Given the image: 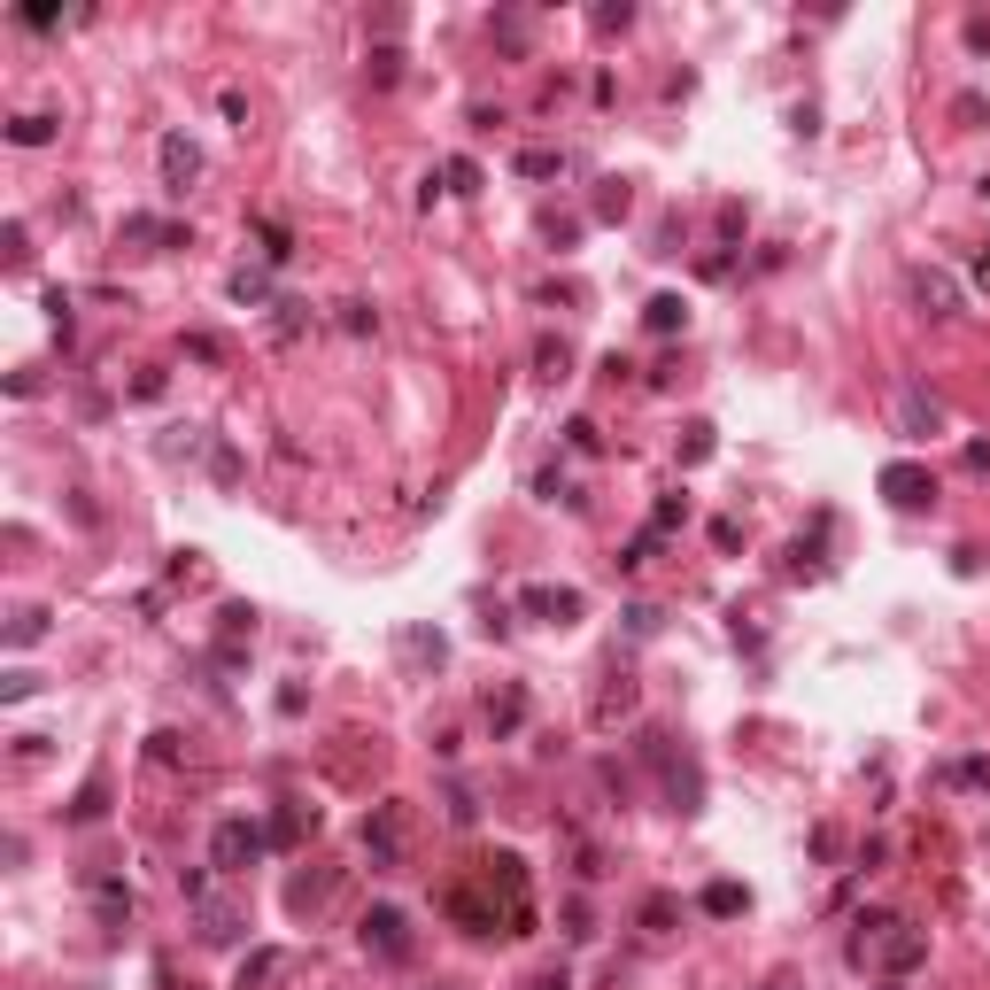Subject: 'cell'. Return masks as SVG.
I'll list each match as a JSON object with an SVG mask.
<instances>
[{"instance_id":"6da1fadb","label":"cell","mask_w":990,"mask_h":990,"mask_svg":"<svg viewBox=\"0 0 990 990\" xmlns=\"http://www.w3.org/2000/svg\"><path fill=\"white\" fill-rule=\"evenodd\" d=\"M441 913L465 936H526L534 929V898H526V859L519 851H495V859H472L449 890H441Z\"/></svg>"},{"instance_id":"7a4b0ae2","label":"cell","mask_w":990,"mask_h":990,"mask_svg":"<svg viewBox=\"0 0 990 990\" xmlns=\"http://www.w3.org/2000/svg\"><path fill=\"white\" fill-rule=\"evenodd\" d=\"M364 859H372L379 874H395L410 859V813H403V797H379L372 813H364Z\"/></svg>"},{"instance_id":"3957f363","label":"cell","mask_w":990,"mask_h":990,"mask_svg":"<svg viewBox=\"0 0 990 990\" xmlns=\"http://www.w3.org/2000/svg\"><path fill=\"white\" fill-rule=\"evenodd\" d=\"M364 952H372V960H387V967H403L410 952H418V936H410V913H403V905H372V913H364Z\"/></svg>"},{"instance_id":"277c9868","label":"cell","mask_w":990,"mask_h":990,"mask_svg":"<svg viewBox=\"0 0 990 990\" xmlns=\"http://www.w3.org/2000/svg\"><path fill=\"white\" fill-rule=\"evenodd\" d=\"M263 859V828L256 820H217V836H209V867L217 874H240Z\"/></svg>"},{"instance_id":"5b68a950","label":"cell","mask_w":990,"mask_h":990,"mask_svg":"<svg viewBox=\"0 0 990 990\" xmlns=\"http://www.w3.org/2000/svg\"><path fill=\"white\" fill-rule=\"evenodd\" d=\"M240 929H248V905L240 898H217V890L194 898V936L202 944H240Z\"/></svg>"},{"instance_id":"8992f818","label":"cell","mask_w":990,"mask_h":990,"mask_svg":"<svg viewBox=\"0 0 990 990\" xmlns=\"http://www.w3.org/2000/svg\"><path fill=\"white\" fill-rule=\"evenodd\" d=\"M882 495H890L898 511H929L936 503V472L929 465H882Z\"/></svg>"},{"instance_id":"52a82bcc","label":"cell","mask_w":990,"mask_h":990,"mask_svg":"<svg viewBox=\"0 0 990 990\" xmlns=\"http://www.w3.org/2000/svg\"><path fill=\"white\" fill-rule=\"evenodd\" d=\"M519 612L550 619V627H573V619H581V596H573V588H519Z\"/></svg>"},{"instance_id":"ba28073f","label":"cell","mask_w":990,"mask_h":990,"mask_svg":"<svg viewBox=\"0 0 990 990\" xmlns=\"http://www.w3.org/2000/svg\"><path fill=\"white\" fill-rule=\"evenodd\" d=\"M287 967H294V960L279 952V944H263V952H248V960H240V983H233V990H271Z\"/></svg>"},{"instance_id":"9c48e42d","label":"cell","mask_w":990,"mask_h":990,"mask_svg":"<svg viewBox=\"0 0 990 990\" xmlns=\"http://www.w3.org/2000/svg\"><path fill=\"white\" fill-rule=\"evenodd\" d=\"M898 418H905V434L921 441V434H936V426H944V403H936V395H921V387H905V395H898Z\"/></svg>"},{"instance_id":"30bf717a","label":"cell","mask_w":990,"mask_h":990,"mask_svg":"<svg viewBox=\"0 0 990 990\" xmlns=\"http://www.w3.org/2000/svg\"><path fill=\"white\" fill-rule=\"evenodd\" d=\"M163 178H171V194H186V186L202 178V147L194 140H163Z\"/></svg>"},{"instance_id":"8fae6325","label":"cell","mask_w":990,"mask_h":990,"mask_svg":"<svg viewBox=\"0 0 990 990\" xmlns=\"http://www.w3.org/2000/svg\"><path fill=\"white\" fill-rule=\"evenodd\" d=\"M325 898H333V874H294V882H287V905H294V913H318Z\"/></svg>"},{"instance_id":"7c38bea8","label":"cell","mask_w":990,"mask_h":990,"mask_svg":"<svg viewBox=\"0 0 990 990\" xmlns=\"http://www.w3.org/2000/svg\"><path fill=\"white\" fill-rule=\"evenodd\" d=\"M519 720H526V697H519V689H503V697H488V728H495V735H511Z\"/></svg>"},{"instance_id":"4fadbf2b","label":"cell","mask_w":990,"mask_h":990,"mask_svg":"<svg viewBox=\"0 0 990 990\" xmlns=\"http://www.w3.org/2000/svg\"><path fill=\"white\" fill-rule=\"evenodd\" d=\"M913 287H921V302H936V318H952L960 302H952V279L944 271H913Z\"/></svg>"},{"instance_id":"5bb4252c","label":"cell","mask_w":990,"mask_h":990,"mask_svg":"<svg viewBox=\"0 0 990 990\" xmlns=\"http://www.w3.org/2000/svg\"><path fill=\"white\" fill-rule=\"evenodd\" d=\"M8 140H16V147H47V140H55V117H16V124H8Z\"/></svg>"},{"instance_id":"9a60e30c","label":"cell","mask_w":990,"mask_h":990,"mask_svg":"<svg viewBox=\"0 0 990 990\" xmlns=\"http://www.w3.org/2000/svg\"><path fill=\"white\" fill-rule=\"evenodd\" d=\"M101 797H109V782H101V774H93V782L78 789V805H70V820H101V813H109V805H101Z\"/></svg>"},{"instance_id":"2e32d148","label":"cell","mask_w":990,"mask_h":990,"mask_svg":"<svg viewBox=\"0 0 990 990\" xmlns=\"http://www.w3.org/2000/svg\"><path fill=\"white\" fill-rule=\"evenodd\" d=\"M302 828H318V813H302V805H287V813L271 820V836H279V844H294V836H302Z\"/></svg>"},{"instance_id":"e0dca14e","label":"cell","mask_w":990,"mask_h":990,"mask_svg":"<svg viewBox=\"0 0 990 990\" xmlns=\"http://www.w3.org/2000/svg\"><path fill=\"white\" fill-rule=\"evenodd\" d=\"M743 890H735V882H712V890H704V913H743Z\"/></svg>"},{"instance_id":"ac0fdd59","label":"cell","mask_w":990,"mask_h":990,"mask_svg":"<svg viewBox=\"0 0 990 990\" xmlns=\"http://www.w3.org/2000/svg\"><path fill=\"white\" fill-rule=\"evenodd\" d=\"M557 163H565V155H550V147H526V155H519V171H526V178H550Z\"/></svg>"},{"instance_id":"d6986e66","label":"cell","mask_w":990,"mask_h":990,"mask_svg":"<svg viewBox=\"0 0 990 990\" xmlns=\"http://www.w3.org/2000/svg\"><path fill=\"white\" fill-rule=\"evenodd\" d=\"M673 913H681L673 898H642V929H673Z\"/></svg>"},{"instance_id":"ffe728a7","label":"cell","mask_w":990,"mask_h":990,"mask_svg":"<svg viewBox=\"0 0 990 990\" xmlns=\"http://www.w3.org/2000/svg\"><path fill=\"white\" fill-rule=\"evenodd\" d=\"M673 325H681V302H673V294H658V302H650V333H673Z\"/></svg>"},{"instance_id":"44dd1931","label":"cell","mask_w":990,"mask_h":990,"mask_svg":"<svg viewBox=\"0 0 990 990\" xmlns=\"http://www.w3.org/2000/svg\"><path fill=\"white\" fill-rule=\"evenodd\" d=\"M565 364H573V349H565V341H542V379H565Z\"/></svg>"},{"instance_id":"7402d4cb","label":"cell","mask_w":990,"mask_h":990,"mask_svg":"<svg viewBox=\"0 0 990 990\" xmlns=\"http://www.w3.org/2000/svg\"><path fill=\"white\" fill-rule=\"evenodd\" d=\"M372 78H379V86H395V78H403V55H395V47H379V55H372Z\"/></svg>"},{"instance_id":"603a6c76","label":"cell","mask_w":990,"mask_h":990,"mask_svg":"<svg viewBox=\"0 0 990 990\" xmlns=\"http://www.w3.org/2000/svg\"><path fill=\"white\" fill-rule=\"evenodd\" d=\"M681 457H689V465H704V457H712V426H689V441H681Z\"/></svg>"},{"instance_id":"cb8c5ba5","label":"cell","mask_w":990,"mask_h":990,"mask_svg":"<svg viewBox=\"0 0 990 990\" xmlns=\"http://www.w3.org/2000/svg\"><path fill=\"white\" fill-rule=\"evenodd\" d=\"M263 256H271V263H287V256H294V248H287V225H263Z\"/></svg>"},{"instance_id":"d4e9b609","label":"cell","mask_w":990,"mask_h":990,"mask_svg":"<svg viewBox=\"0 0 990 990\" xmlns=\"http://www.w3.org/2000/svg\"><path fill=\"white\" fill-rule=\"evenodd\" d=\"M627 16H635V8H627V0H619V8H596V16H588V24H596V31H627Z\"/></svg>"},{"instance_id":"484cf974","label":"cell","mask_w":990,"mask_h":990,"mask_svg":"<svg viewBox=\"0 0 990 990\" xmlns=\"http://www.w3.org/2000/svg\"><path fill=\"white\" fill-rule=\"evenodd\" d=\"M472 186H480V171H472L465 155H457V163H449V194H472Z\"/></svg>"},{"instance_id":"4316f807","label":"cell","mask_w":990,"mask_h":990,"mask_svg":"<svg viewBox=\"0 0 990 990\" xmlns=\"http://www.w3.org/2000/svg\"><path fill=\"white\" fill-rule=\"evenodd\" d=\"M882 990H898V983H882Z\"/></svg>"}]
</instances>
